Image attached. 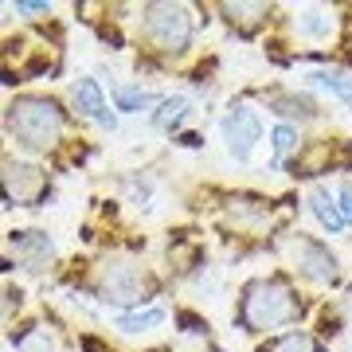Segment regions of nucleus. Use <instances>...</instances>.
Here are the masks:
<instances>
[{
	"instance_id": "1",
	"label": "nucleus",
	"mask_w": 352,
	"mask_h": 352,
	"mask_svg": "<svg viewBox=\"0 0 352 352\" xmlns=\"http://www.w3.org/2000/svg\"><path fill=\"white\" fill-rule=\"evenodd\" d=\"M302 314V302L294 298V289L282 278H254L243 286L239 298V325L247 333H266V329L294 325Z\"/></svg>"
},
{
	"instance_id": "2",
	"label": "nucleus",
	"mask_w": 352,
	"mask_h": 352,
	"mask_svg": "<svg viewBox=\"0 0 352 352\" xmlns=\"http://www.w3.org/2000/svg\"><path fill=\"white\" fill-rule=\"evenodd\" d=\"M67 118L59 110V102L43 98V94H20V98L8 102V113H4V129L8 138H16V145L24 149H51L63 138Z\"/></svg>"
},
{
	"instance_id": "3",
	"label": "nucleus",
	"mask_w": 352,
	"mask_h": 352,
	"mask_svg": "<svg viewBox=\"0 0 352 352\" xmlns=\"http://www.w3.org/2000/svg\"><path fill=\"white\" fill-rule=\"evenodd\" d=\"M141 39L161 55H180L192 43V12L184 4H149L141 20Z\"/></svg>"
},
{
	"instance_id": "4",
	"label": "nucleus",
	"mask_w": 352,
	"mask_h": 352,
	"mask_svg": "<svg viewBox=\"0 0 352 352\" xmlns=\"http://www.w3.org/2000/svg\"><path fill=\"white\" fill-rule=\"evenodd\" d=\"M94 286H98L102 302L110 305H141L153 294L149 274L129 258H102L98 270H94Z\"/></svg>"
},
{
	"instance_id": "5",
	"label": "nucleus",
	"mask_w": 352,
	"mask_h": 352,
	"mask_svg": "<svg viewBox=\"0 0 352 352\" xmlns=\"http://www.w3.org/2000/svg\"><path fill=\"white\" fill-rule=\"evenodd\" d=\"M47 192H51L47 168L4 157V204L8 208H39L47 200Z\"/></svg>"
},
{
	"instance_id": "6",
	"label": "nucleus",
	"mask_w": 352,
	"mask_h": 352,
	"mask_svg": "<svg viewBox=\"0 0 352 352\" xmlns=\"http://www.w3.org/2000/svg\"><path fill=\"white\" fill-rule=\"evenodd\" d=\"M282 251H286V258H289V266L298 270L302 278H309V282H337V254L329 251L321 239H309V235H289L286 243H282Z\"/></svg>"
},
{
	"instance_id": "7",
	"label": "nucleus",
	"mask_w": 352,
	"mask_h": 352,
	"mask_svg": "<svg viewBox=\"0 0 352 352\" xmlns=\"http://www.w3.org/2000/svg\"><path fill=\"white\" fill-rule=\"evenodd\" d=\"M219 133H223L227 153H231L235 161H251L254 145H258V138H263V118H258V110H254V106L235 102V106L223 113Z\"/></svg>"
},
{
	"instance_id": "8",
	"label": "nucleus",
	"mask_w": 352,
	"mask_h": 352,
	"mask_svg": "<svg viewBox=\"0 0 352 352\" xmlns=\"http://www.w3.org/2000/svg\"><path fill=\"white\" fill-rule=\"evenodd\" d=\"M71 106H75V113H82V118H90V122H98L102 129H118V118H113L110 102H106V94H102V87L94 82V78H78V82H71Z\"/></svg>"
},
{
	"instance_id": "9",
	"label": "nucleus",
	"mask_w": 352,
	"mask_h": 352,
	"mask_svg": "<svg viewBox=\"0 0 352 352\" xmlns=\"http://www.w3.org/2000/svg\"><path fill=\"white\" fill-rule=\"evenodd\" d=\"M8 243H12L16 254L28 263V270H39V263H47L51 251H55V243H51L47 231H12Z\"/></svg>"
},
{
	"instance_id": "10",
	"label": "nucleus",
	"mask_w": 352,
	"mask_h": 352,
	"mask_svg": "<svg viewBox=\"0 0 352 352\" xmlns=\"http://www.w3.org/2000/svg\"><path fill=\"white\" fill-rule=\"evenodd\" d=\"M309 212H314V219L321 227H325L329 235H340L344 231V215H340L337 208V192H329V188H309Z\"/></svg>"
},
{
	"instance_id": "11",
	"label": "nucleus",
	"mask_w": 352,
	"mask_h": 352,
	"mask_svg": "<svg viewBox=\"0 0 352 352\" xmlns=\"http://www.w3.org/2000/svg\"><path fill=\"white\" fill-rule=\"evenodd\" d=\"M188 98L184 94H173V98H164L157 110H153V129H161V133H173V129H180L184 122H188Z\"/></svg>"
},
{
	"instance_id": "12",
	"label": "nucleus",
	"mask_w": 352,
	"mask_h": 352,
	"mask_svg": "<svg viewBox=\"0 0 352 352\" xmlns=\"http://www.w3.org/2000/svg\"><path fill=\"white\" fill-rule=\"evenodd\" d=\"M164 309L161 305H149V309H138V314H118L113 317V329H122L129 337H138V333H153V329L164 325Z\"/></svg>"
},
{
	"instance_id": "13",
	"label": "nucleus",
	"mask_w": 352,
	"mask_h": 352,
	"mask_svg": "<svg viewBox=\"0 0 352 352\" xmlns=\"http://www.w3.org/2000/svg\"><path fill=\"white\" fill-rule=\"evenodd\" d=\"M219 12L227 16V24H231V28H239L243 36H251L258 24H266L270 8H266V4H223Z\"/></svg>"
},
{
	"instance_id": "14",
	"label": "nucleus",
	"mask_w": 352,
	"mask_h": 352,
	"mask_svg": "<svg viewBox=\"0 0 352 352\" xmlns=\"http://www.w3.org/2000/svg\"><path fill=\"white\" fill-rule=\"evenodd\" d=\"M157 102H164V98H157L153 90H145V87H129V82H122V87H113V106L122 113H141V110H153Z\"/></svg>"
},
{
	"instance_id": "15",
	"label": "nucleus",
	"mask_w": 352,
	"mask_h": 352,
	"mask_svg": "<svg viewBox=\"0 0 352 352\" xmlns=\"http://www.w3.org/2000/svg\"><path fill=\"white\" fill-rule=\"evenodd\" d=\"M309 87L325 90V94L340 98L344 106H352V78L349 75H337V71H314V75H309Z\"/></svg>"
},
{
	"instance_id": "16",
	"label": "nucleus",
	"mask_w": 352,
	"mask_h": 352,
	"mask_svg": "<svg viewBox=\"0 0 352 352\" xmlns=\"http://www.w3.org/2000/svg\"><path fill=\"white\" fill-rule=\"evenodd\" d=\"M294 28L309 39H325L329 32H333V16H329L325 8H302V12L294 16Z\"/></svg>"
},
{
	"instance_id": "17",
	"label": "nucleus",
	"mask_w": 352,
	"mask_h": 352,
	"mask_svg": "<svg viewBox=\"0 0 352 352\" xmlns=\"http://www.w3.org/2000/svg\"><path fill=\"white\" fill-rule=\"evenodd\" d=\"M258 352H321V344L309 333H282V337L266 340Z\"/></svg>"
},
{
	"instance_id": "18",
	"label": "nucleus",
	"mask_w": 352,
	"mask_h": 352,
	"mask_svg": "<svg viewBox=\"0 0 352 352\" xmlns=\"http://www.w3.org/2000/svg\"><path fill=\"white\" fill-rule=\"evenodd\" d=\"M270 110L282 113V118H298V122H309V118H317V106L309 98H294V94H278V98H270Z\"/></svg>"
},
{
	"instance_id": "19",
	"label": "nucleus",
	"mask_w": 352,
	"mask_h": 352,
	"mask_svg": "<svg viewBox=\"0 0 352 352\" xmlns=\"http://www.w3.org/2000/svg\"><path fill=\"white\" fill-rule=\"evenodd\" d=\"M270 149H274V164H282L289 153L298 149V129L289 126V122H278V126L270 129Z\"/></svg>"
},
{
	"instance_id": "20",
	"label": "nucleus",
	"mask_w": 352,
	"mask_h": 352,
	"mask_svg": "<svg viewBox=\"0 0 352 352\" xmlns=\"http://www.w3.org/2000/svg\"><path fill=\"white\" fill-rule=\"evenodd\" d=\"M337 208H340V215H344V223H352V180H344L337 188Z\"/></svg>"
},
{
	"instance_id": "21",
	"label": "nucleus",
	"mask_w": 352,
	"mask_h": 352,
	"mask_svg": "<svg viewBox=\"0 0 352 352\" xmlns=\"http://www.w3.org/2000/svg\"><path fill=\"white\" fill-rule=\"evenodd\" d=\"M16 12H24V16H47V12H51V4H43V0H36V4L20 0V4H16Z\"/></svg>"
},
{
	"instance_id": "22",
	"label": "nucleus",
	"mask_w": 352,
	"mask_h": 352,
	"mask_svg": "<svg viewBox=\"0 0 352 352\" xmlns=\"http://www.w3.org/2000/svg\"><path fill=\"white\" fill-rule=\"evenodd\" d=\"M180 145H184V149H196V145H200V138H196V133H184V138H180Z\"/></svg>"
}]
</instances>
